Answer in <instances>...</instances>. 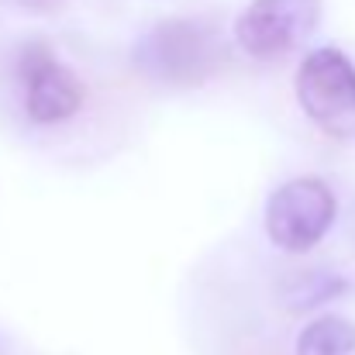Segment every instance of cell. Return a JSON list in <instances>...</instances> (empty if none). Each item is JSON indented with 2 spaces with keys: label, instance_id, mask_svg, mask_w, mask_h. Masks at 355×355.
Returning a JSON list of instances; mask_svg holds the SVG:
<instances>
[{
  "label": "cell",
  "instance_id": "cell-7",
  "mask_svg": "<svg viewBox=\"0 0 355 355\" xmlns=\"http://www.w3.org/2000/svg\"><path fill=\"white\" fill-rule=\"evenodd\" d=\"M338 293H345V279L342 276H335V272H307V276L290 283L286 307L290 311H314V307L335 300Z\"/></svg>",
  "mask_w": 355,
  "mask_h": 355
},
{
  "label": "cell",
  "instance_id": "cell-3",
  "mask_svg": "<svg viewBox=\"0 0 355 355\" xmlns=\"http://www.w3.org/2000/svg\"><path fill=\"white\" fill-rule=\"evenodd\" d=\"M338 200L318 176L283 183L266 204V235L283 252H307L331 232Z\"/></svg>",
  "mask_w": 355,
  "mask_h": 355
},
{
  "label": "cell",
  "instance_id": "cell-2",
  "mask_svg": "<svg viewBox=\"0 0 355 355\" xmlns=\"http://www.w3.org/2000/svg\"><path fill=\"white\" fill-rule=\"evenodd\" d=\"M304 114L331 138H355V66L338 49H314L297 69Z\"/></svg>",
  "mask_w": 355,
  "mask_h": 355
},
{
  "label": "cell",
  "instance_id": "cell-4",
  "mask_svg": "<svg viewBox=\"0 0 355 355\" xmlns=\"http://www.w3.org/2000/svg\"><path fill=\"white\" fill-rule=\"evenodd\" d=\"M17 76L24 90V111L35 124H62L83 107V83L66 69L45 42H28L17 55Z\"/></svg>",
  "mask_w": 355,
  "mask_h": 355
},
{
  "label": "cell",
  "instance_id": "cell-1",
  "mask_svg": "<svg viewBox=\"0 0 355 355\" xmlns=\"http://www.w3.org/2000/svg\"><path fill=\"white\" fill-rule=\"evenodd\" d=\"M221 59V45L214 28L200 21H162L141 35L135 45V66L169 87H197L204 83Z\"/></svg>",
  "mask_w": 355,
  "mask_h": 355
},
{
  "label": "cell",
  "instance_id": "cell-5",
  "mask_svg": "<svg viewBox=\"0 0 355 355\" xmlns=\"http://www.w3.org/2000/svg\"><path fill=\"white\" fill-rule=\"evenodd\" d=\"M318 21L321 0H252L235 21V38L252 59H276L297 49Z\"/></svg>",
  "mask_w": 355,
  "mask_h": 355
},
{
  "label": "cell",
  "instance_id": "cell-6",
  "mask_svg": "<svg viewBox=\"0 0 355 355\" xmlns=\"http://www.w3.org/2000/svg\"><path fill=\"white\" fill-rule=\"evenodd\" d=\"M349 352H355V321L338 318V314H324V318L311 321L297 335V349H293V355H349Z\"/></svg>",
  "mask_w": 355,
  "mask_h": 355
}]
</instances>
